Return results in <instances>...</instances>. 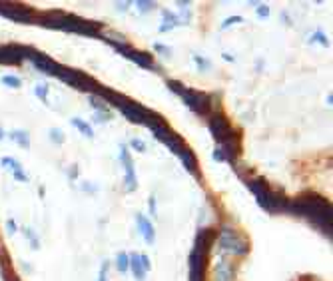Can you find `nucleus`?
<instances>
[{
    "instance_id": "nucleus-1",
    "label": "nucleus",
    "mask_w": 333,
    "mask_h": 281,
    "mask_svg": "<svg viewBox=\"0 0 333 281\" xmlns=\"http://www.w3.org/2000/svg\"><path fill=\"white\" fill-rule=\"evenodd\" d=\"M287 211H291L295 215L309 217L319 230H323V231H327V235H331V205L321 196H315V194L301 196L287 205Z\"/></svg>"
},
{
    "instance_id": "nucleus-2",
    "label": "nucleus",
    "mask_w": 333,
    "mask_h": 281,
    "mask_svg": "<svg viewBox=\"0 0 333 281\" xmlns=\"http://www.w3.org/2000/svg\"><path fill=\"white\" fill-rule=\"evenodd\" d=\"M96 94H98V96H102V100H106V102H110L112 106L120 108V110H122V114H124L130 122H134V124H148L150 120L156 116L154 112L146 110V108L140 106L138 102L128 100L126 96H122V94H118V92H114V90H110V88H102V86H100Z\"/></svg>"
},
{
    "instance_id": "nucleus-3",
    "label": "nucleus",
    "mask_w": 333,
    "mask_h": 281,
    "mask_svg": "<svg viewBox=\"0 0 333 281\" xmlns=\"http://www.w3.org/2000/svg\"><path fill=\"white\" fill-rule=\"evenodd\" d=\"M211 241H214V230L211 228H204L198 231L196 245L190 254V281H204L205 257H207Z\"/></svg>"
},
{
    "instance_id": "nucleus-4",
    "label": "nucleus",
    "mask_w": 333,
    "mask_h": 281,
    "mask_svg": "<svg viewBox=\"0 0 333 281\" xmlns=\"http://www.w3.org/2000/svg\"><path fill=\"white\" fill-rule=\"evenodd\" d=\"M248 185H250V190L254 192V196H256L257 204H259L265 211H269V213L287 211L289 202H287L283 196H280V194H276V192H271V190H269V185H267L263 179H259V178L250 179V181H248Z\"/></svg>"
},
{
    "instance_id": "nucleus-5",
    "label": "nucleus",
    "mask_w": 333,
    "mask_h": 281,
    "mask_svg": "<svg viewBox=\"0 0 333 281\" xmlns=\"http://www.w3.org/2000/svg\"><path fill=\"white\" fill-rule=\"evenodd\" d=\"M168 86H170L172 92H176L178 96L186 102V106H188L194 114H198V116H209V114H211V100H209V96H205L204 92L186 88V86H181V84L176 82V80H170Z\"/></svg>"
},
{
    "instance_id": "nucleus-6",
    "label": "nucleus",
    "mask_w": 333,
    "mask_h": 281,
    "mask_svg": "<svg viewBox=\"0 0 333 281\" xmlns=\"http://www.w3.org/2000/svg\"><path fill=\"white\" fill-rule=\"evenodd\" d=\"M207 126H209L211 136L216 138V142L220 146H226V144H231V142H239V134L230 126V122L222 114H209Z\"/></svg>"
},
{
    "instance_id": "nucleus-7",
    "label": "nucleus",
    "mask_w": 333,
    "mask_h": 281,
    "mask_svg": "<svg viewBox=\"0 0 333 281\" xmlns=\"http://www.w3.org/2000/svg\"><path fill=\"white\" fill-rule=\"evenodd\" d=\"M146 126L150 128V130H152L154 132V136L160 140V142H164L174 153H179L181 150H184L186 148V144H184V140H181L178 134H174L168 126H166V124L160 120V116H154L152 120H150L148 124H146Z\"/></svg>"
},
{
    "instance_id": "nucleus-8",
    "label": "nucleus",
    "mask_w": 333,
    "mask_h": 281,
    "mask_svg": "<svg viewBox=\"0 0 333 281\" xmlns=\"http://www.w3.org/2000/svg\"><path fill=\"white\" fill-rule=\"evenodd\" d=\"M60 30H66V32H76V34H82V36L100 38L102 24L92 22V20L78 18V16H74V14H64L62 24H60Z\"/></svg>"
},
{
    "instance_id": "nucleus-9",
    "label": "nucleus",
    "mask_w": 333,
    "mask_h": 281,
    "mask_svg": "<svg viewBox=\"0 0 333 281\" xmlns=\"http://www.w3.org/2000/svg\"><path fill=\"white\" fill-rule=\"evenodd\" d=\"M56 78H60L62 82H66L68 86H72V88H78V90H82V92H98V88H100V84L94 80V78H90L88 74H84V72H80V70H72V68H60V72H58V76Z\"/></svg>"
},
{
    "instance_id": "nucleus-10",
    "label": "nucleus",
    "mask_w": 333,
    "mask_h": 281,
    "mask_svg": "<svg viewBox=\"0 0 333 281\" xmlns=\"http://www.w3.org/2000/svg\"><path fill=\"white\" fill-rule=\"evenodd\" d=\"M220 245L222 249H226V252L233 254V255H246L248 254V241L244 237H239V233L230 228V226H224L222 228V233H220Z\"/></svg>"
},
{
    "instance_id": "nucleus-11",
    "label": "nucleus",
    "mask_w": 333,
    "mask_h": 281,
    "mask_svg": "<svg viewBox=\"0 0 333 281\" xmlns=\"http://www.w3.org/2000/svg\"><path fill=\"white\" fill-rule=\"evenodd\" d=\"M36 10H32L30 6H24V4H16V2H0V16H4L8 20H14V22H34L36 20Z\"/></svg>"
},
{
    "instance_id": "nucleus-12",
    "label": "nucleus",
    "mask_w": 333,
    "mask_h": 281,
    "mask_svg": "<svg viewBox=\"0 0 333 281\" xmlns=\"http://www.w3.org/2000/svg\"><path fill=\"white\" fill-rule=\"evenodd\" d=\"M104 38H106L120 54H124L126 58H130L132 62H136L138 66H142V68H146V70H154V60H152V56H150V54L140 52V50L128 46L126 42H118V40H112V38H108V36H104Z\"/></svg>"
},
{
    "instance_id": "nucleus-13",
    "label": "nucleus",
    "mask_w": 333,
    "mask_h": 281,
    "mask_svg": "<svg viewBox=\"0 0 333 281\" xmlns=\"http://www.w3.org/2000/svg\"><path fill=\"white\" fill-rule=\"evenodd\" d=\"M26 58L32 62V64H34L40 72H46V74H50V76H58L60 68H62L60 64H56L52 58H48L46 54H42V52H38V50H32V48H26Z\"/></svg>"
},
{
    "instance_id": "nucleus-14",
    "label": "nucleus",
    "mask_w": 333,
    "mask_h": 281,
    "mask_svg": "<svg viewBox=\"0 0 333 281\" xmlns=\"http://www.w3.org/2000/svg\"><path fill=\"white\" fill-rule=\"evenodd\" d=\"M120 160H122L124 172H126V192H136L138 190V181H136V170L130 160V153L126 146H120Z\"/></svg>"
},
{
    "instance_id": "nucleus-15",
    "label": "nucleus",
    "mask_w": 333,
    "mask_h": 281,
    "mask_svg": "<svg viewBox=\"0 0 333 281\" xmlns=\"http://www.w3.org/2000/svg\"><path fill=\"white\" fill-rule=\"evenodd\" d=\"M26 58V46H2L0 48V64H18V62Z\"/></svg>"
},
{
    "instance_id": "nucleus-16",
    "label": "nucleus",
    "mask_w": 333,
    "mask_h": 281,
    "mask_svg": "<svg viewBox=\"0 0 333 281\" xmlns=\"http://www.w3.org/2000/svg\"><path fill=\"white\" fill-rule=\"evenodd\" d=\"M136 222H138V231L140 235L144 237V241L148 245H152L156 241V230H154V224L148 220V217H144L142 213H136Z\"/></svg>"
},
{
    "instance_id": "nucleus-17",
    "label": "nucleus",
    "mask_w": 333,
    "mask_h": 281,
    "mask_svg": "<svg viewBox=\"0 0 333 281\" xmlns=\"http://www.w3.org/2000/svg\"><path fill=\"white\" fill-rule=\"evenodd\" d=\"M0 164H2L4 170H10L16 178V181H28V174L22 170V164H18V160L10 158V155H4L2 160H0Z\"/></svg>"
},
{
    "instance_id": "nucleus-18",
    "label": "nucleus",
    "mask_w": 333,
    "mask_h": 281,
    "mask_svg": "<svg viewBox=\"0 0 333 281\" xmlns=\"http://www.w3.org/2000/svg\"><path fill=\"white\" fill-rule=\"evenodd\" d=\"M162 24H160V32H170L172 28L181 26V20L178 14H174L172 10H162Z\"/></svg>"
},
{
    "instance_id": "nucleus-19",
    "label": "nucleus",
    "mask_w": 333,
    "mask_h": 281,
    "mask_svg": "<svg viewBox=\"0 0 333 281\" xmlns=\"http://www.w3.org/2000/svg\"><path fill=\"white\" fill-rule=\"evenodd\" d=\"M178 158L181 160V164H184V168H186L188 172H192V174H196V172H198V166H196V155L192 153V150H190L188 146L178 153Z\"/></svg>"
},
{
    "instance_id": "nucleus-20",
    "label": "nucleus",
    "mask_w": 333,
    "mask_h": 281,
    "mask_svg": "<svg viewBox=\"0 0 333 281\" xmlns=\"http://www.w3.org/2000/svg\"><path fill=\"white\" fill-rule=\"evenodd\" d=\"M128 255H130V269H132L136 281H146V269L140 261V254L134 252V254H128Z\"/></svg>"
},
{
    "instance_id": "nucleus-21",
    "label": "nucleus",
    "mask_w": 333,
    "mask_h": 281,
    "mask_svg": "<svg viewBox=\"0 0 333 281\" xmlns=\"http://www.w3.org/2000/svg\"><path fill=\"white\" fill-rule=\"evenodd\" d=\"M8 138L12 140V142H16L20 148H24V150H28L30 148V134L26 132V130H12V132H8Z\"/></svg>"
},
{
    "instance_id": "nucleus-22",
    "label": "nucleus",
    "mask_w": 333,
    "mask_h": 281,
    "mask_svg": "<svg viewBox=\"0 0 333 281\" xmlns=\"http://www.w3.org/2000/svg\"><path fill=\"white\" fill-rule=\"evenodd\" d=\"M70 124H72L74 128L80 130L82 136H86V138H94V130H92V126H90L88 122H84V120H80V118H72Z\"/></svg>"
},
{
    "instance_id": "nucleus-23",
    "label": "nucleus",
    "mask_w": 333,
    "mask_h": 281,
    "mask_svg": "<svg viewBox=\"0 0 333 281\" xmlns=\"http://www.w3.org/2000/svg\"><path fill=\"white\" fill-rule=\"evenodd\" d=\"M216 281H231V269L228 263H218L216 267Z\"/></svg>"
},
{
    "instance_id": "nucleus-24",
    "label": "nucleus",
    "mask_w": 333,
    "mask_h": 281,
    "mask_svg": "<svg viewBox=\"0 0 333 281\" xmlns=\"http://www.w3.org/2000/svg\"><path fill=\"white\" fill-rule=\"evenodd\" d=\"M116 267H118L120 273H126V271H128V267H130V255H128L126 252H120V254H118V257H116Z\"/></svg>"
},
{
    "instance_id": "nucleus-25",
    "label": "nucleus",
    "mask_w": 333,
    "mask_h": 281,
    "mask_svg": "<svg viewBox=\"0 0 333 281\" xmlns=\"http://www.w3.org/2000/svg\"><path fill=\"white\" fill-rule=\"evenodd\" d=\"M20 230H22V233L28 237V241H30V247H32V249H38V247H40V239L34 235V231H32V230H30V228H26V226H22Z\"/></svg>"
},
{
    "instance_id": "nucleus-26",
    "label": "nucleus",
    "mask_w": 333,
    "mask_h": 281,
    "mask_svg": "<svg viewBox=\"0 0 333 281\" xmlns=\"http://www.w3.org/2000/svg\"><path fill=\"white\" fill-rule=\"evenodd\" d=\"M192 60L196 62V66L200 68V72H207V70L211 68L209 60H205V58H204V56H200V54H192Z\"/></svg>"
},
{
    "instance_id": "nucleus-27",
    "label": "nucleus",
    "mask_w": 333,
    "mask_h": 281,
    "mask_svg": "<svg viewBox=\"0 0 333 281\" xmlns=\"http://www.w3.org/2000/svg\"><path fill=\"white\" fill-rule=\"evenodd\" d=\"M307 42H309V44H313V42H319L321 46H329V40L325 38V34L321 32V30H315V32H313V34L307 38Z\"/></svg>"
},
{
    "instance_id": "nucleus-28",
    "label": "nucleus",
    "mask_w": 333,
    "mask_h": 281,
    "mask_svg": "<svg viewBox=\"0 0 333 281\" xmlns=\"http://www.w3.org/2000/svg\"><path fill=\"white\" fill-rule=\"evenodd\" d=\"M34 94L44 104H48V84H36L34 86Z\"/></svg>"
},
{
    "instance_id": "nucleus-29",
    "label": "nucleus",
    "mask_w": 333,
    "mask_h": 281,
    "mask_svg": "<svg viewBox=\"0 0 333 281\" xmlns=\"http://www.w3.org/2000/svg\"><path fill=\"white\" fill-rule=\"evenodd\" d=\"M2 84L8 86V88H20V86H22L20 78H18V76H12V74H4V76H2Z\"/></svg>"
},
{
    "instance_id": "nucleus-30",
    "label": "nucleus",
    "mask_w": 333,
    "mask_h": 281,
    "mask_svg": "<svg viewBox=\"0 0 333 281\" xmlns=\"http://www.w3.org/2000/svg\"><path fill=\"white\" fill-rule=\"evenodd\" d=\"M142 14L144 12H150V10H154L156 8V2H148V0H138V2H132Z\"/></svg>"
},
{
    "instance_id": "nucleus-31",
    "label": "nucleus",
    "mask_w": 333,
    "mask_h": 281,
    "mask_svg": "<svg viewBox=\"0 0 333 281\" xmlns=\"http://www.w3.org/2000/svg\"><path fill=\"white\" fill-rule=\"evenodd\" d=\"M48 138H50L54 144H58V146L64 144V134H62V130H58V128H52V130L48 132Z\"/></svg>"
},
{
    "instance_id": "nucleus-32",
    "label": "nucleus",
    "mask_w": 333,
    "mask_h": 281,
    "mask_svg": "<svg viewBox=\"0 0 333 281\" xmlns=\"http://www.w3.org/2000/svg\"><path fill=\"white\" fill-rule=\"evenodd\" d=\"M130 146H132L136 152H140V153L146 152V142H144L142 138H132V140H130Z\"/></svg>"
},
{
    "instance_id": "nucleus-33",
    "label": "nucleus",
    "mask_w": 333,
    "mask_h": 281,
    "mask_svg": "<svg viewBox=\"0 0 333 281\" xmlns=\"http://www.w3.org/2000/svg\"><path fill=\"white\" fill-rule=\"evenodd\" d=\"M108 269H110V261H102L100 273H98V281H108Z\"/></svg>"
},
{
    "instance_id": "nucleus-34",
    "label": "nucleus",
    "mask_w": 333,
    "mask_h": 281,
    "mask_svg": "<svg viewBox=\"0 0 333 281\" xmlns=\"http://www.w3.org/2000/svg\"><path fill=\"white\" fill-rule=\"evenodd\" d=\"M241 22H244V18H241V16H230V18L222 24V30H226V28H230V26H233V24H241Z\"/></svg>"
},
{
    "instance_id": "nucleus-35",
    "label": "nucleus",
    "mask_w": 333,
    "mask_h": 281,
    "mask_svg": "<svg viewBox=\"0 0 333 281\" xmlns=\"http://www.w3.org/2000/svg\"><path fill=\"white\" fill-rule=\"evenodd\" d=\"M154 50H158L162 56H168V58L172 56V48H170V46H164V44H154Z\"/></svg>"
},
{
    "instance_id": "nucleus-36",
    "label": "nucleus",
    "mask_w": 333,
    "mask_h": 281,
    "mask_svg": "<svg viewBox=\"0 0 333 281\" xmlns=\"http://www.w3.org/2000/svg\"><path fill=\"white\" fill-rule=\"evenodd\" d=\"M96 122H110L112 120V116H110V112H96V118H94Z\"/></svg>"
},
{
    "instance_id": "nucleus-37",
    "label": "nucleus",
    "mask_w": 333,
    "mask_h": 281,
    "mask_svg": "<svg viewBox=\"0 0 333 281\" xmlns=\"http://www.w3.org/2000/svg\"><path fill=\"white\" fill-rule=\"evenodd\" d=\"M256 12H257V16H259V18H267V16H269V8H267L265 4L257 6V10H256Z\"/></svg>"
},
{
    "instance_id": "nucleus-38",
    "label": "nucleus",
    "mask_w": 333,
    "mask_h": 281,
    "mask_svg": "<svg viewBox=\"0 0 333 281\" xmlns=\"http://www.w3.org/2000/svg\"><path fill=\"white\" fill-rule=\"evenodd\" d=\"M148 207H150V213H152V215H156V213H158V211H156V198H154V196L148 200Z\"/></svg>"
},
{
    "instance_id": "nucleus-39",
    "label": "nucleus",
    "mask_w": 333,
    "mask_h": 281,
    "mask_svg": "<svg viewBox=\"0 0 333 281\" xmlns=\"http://www.w3.org/2000/svg\"><path fill=\"white\" fill-rule=\"evenodd\" d=\"M140 261H142V265H144V269L148 271V269H152V263H150V259H148V255H144V254H140Z\"/></svg>"
},
{
    "instance_id": "nucleus-40",
    "label": "nucleus",
    "mask_w": 333,
    "mask_h": 281,
    "mask_svg": "<svg viewBox=\"0 0 333 281\" xmlns=\"http://www.w3.org/2000/svg\"><path fill=\"white\" fill-rule=\"evenodd\" d=\"M214 160H218V162H226V155H224V152H222L220 148H216V150H214Z\"/></svg>"
},
{
    "instance_id": "nucleus-41",
    "label": "nucleus",
    "mask_w": 333,
    "mask_h": 281,
    "mask_svg": "<svg viewBox=\"0 0 333 281\" xmlns=\"http://www.w3.org/2000/svg\"><path fill=\"white\" fill-rule=\"evenodd\" d=\"M6 228H8V235H14V233H16V222H14V220H8V222H6Z\"/></svg>"
},
{
    "instance_id": "nucleus-42",
    "label": "nucleus",
    "mask_w": 333,
    "mask_h": 281,
    "mask_svg": "<svg viewBox=\"0 0 333 281\" xmlns=\"http://www.w3.org/2000/svg\"><path fill=\"white\" fill-rule=\"evenodd\" d=\"M132 2H118V10L120 12H124V10H128V6H130Z\"/></svg>"
},
{
    "instance_id": "nucleus-43",
    "label": "nucleus",
    "mask_w": 333,
    "mask_h": 281,
    "mask_svg": "<svg viewBox=\"0 0 333 281\" xmlns=\"http://www.w3.org/2000/svg\"><path fill=\"white\" fill-rule=\"evenodd\" d=\"M4 136H6V134H4V132H2V130H0V140H2V138H4Z\"/></svg>"
},
{
    "instance_id": "nucleus-44",
    "label": "nucleus",
    "mask_w": 333,
    "mask_h": 281,
    "mask_svg": "<svg viewBox=\"0 0 333 281\" xmlns=\"http://www.w3.org/2000/svg\"><path fill=\"white\" fill-rule=\"evenodd\" d=\"M10 281H20V279H18V277H14V279H10Z\"/></svg>"
}]
</instances>
